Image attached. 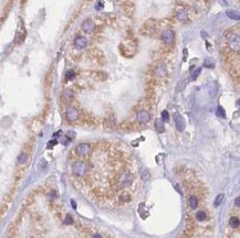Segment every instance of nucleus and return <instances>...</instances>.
Here are the masks:
<instances>
[{"label":"nucleus","mask_w":240,"mask_h":238,"mask_svg":"<svg viewBox=\"0 0 240 238\" xmlns=\"http://www.w3.org/2000/svg\"><path fill=\"white\" fill-rule=\"evenodd\" d=\"M90 169V166L88 162L83 160H77L74 161L71 166V171L74 177L77 179H83L88 174Z\"/></svg>","instance_id":"obj_1"},{"label":"nucleus","mask_w":240,"mask_h":238,"mask_svg":"<svg viewBox=\"0 0 240 238\" xmlns=\"http://www.w3.org/2000/svg\"><path fill=\"white\" fill-rule=\"evenodd\" d=\"M228 44L230 50L234 52L240 51V35L238 34H231L228 39Z\"/></svg>","instance_id":"obj_2"},{"label":"nucleus","mask_w":240,"mask_h":238,"mask_svg":"<svg viewBox=\"0 0 240 238\" xmlns=\"http://www.w3.org/2000/svg\"><path fill=\"white\" fill-rule=\"evenodd\" d=\"M154 75L156 77L163 78L167 75V66L164 62H158L154 68Z\"/></svg>","instance_id":"obj_3"},{"label":"nucleus","mask_w":240,"mask_h":238,"mask_svg":"<svg viewBox=\"0 0 240 238\" xmlns=\"http://www.w3.org/2000/svg\"><path fill=\"white\" fill-rule=\"evenodd\" d=\"M91 152V146L89 143H79L75 147V153L78 157H86Z\"/></svg>","instance_id":"obj_4"},{"label":"nucleus","mask_w":240,"mask_h":238,"mask_svg":"<svg viewBox=\"0 0 240 238\" xmlns=\"http://www.w3.org/2000/svg\"><path fill=\"white\" fill-rule=\"evenodd\" d=\"M161 38H162V41L165 43V44H172L175 40V32L173 30H164L161 34Z\"/></svg>","instance_id":"obj_5"},{"label":"nucleus","mask_w":240,"mask_h":238,"mask_svg":"<svg viewBox=\"0 0 240 238\" xmlns=\"http://www.w3.org/2000/svg\"><path fill=\"white\" fill-rule=\"evenodd\" d=\"M80 118V112H79L78 108L74 106H70L67 109V119L69 121H77Z\"/></svg>","instance_id":"obj_6"},{"label":"nucleus","mask_w":240,"mask_h":238,"mask_svg":"<svg viewBox=\"0 0 240 238\" xmlns=\"http://www.w3.org/2000/svg\"><path fill=\"white\" fill-rule=\"evenodd\" d=\"M151 120V115L150 112L146 110H141L137 115H136V122L140 125H144Z\"/></svg>","instance_id":"obj_7"},{"label":"nucleus","mask_w":240,"mask_h":238,"mask_svg":"<svg viewBox=\"0 0 240 238\" xmlns=\"http://www.w3.org/2000/svg\"><path fill=\"white\" fill-rule=\"evenodd\" d=\"M74 48L77 49V50H83V49H85L86 48V45H88V40H86V38L85 37H82V35H79V37H77L75 39H74Z\"/></svg>","instance_id":"obj_8"},{"label":"nucleus","mask_w":240,"mask_h":238,"mask_svg":"<svg viewBox=\"0 0 240 238\" xmlns=\"http://www.w3.org/2000/svg\"><path fill=\"white\" fill-rule=\"evenodd\" d=\"M174 120H175V126H176V129L178 130L179 132L184 131L185 130V120H184V118L180 116L179 114L175 112V115H174Z\"/></svg>","instance_id":"obj_9"},{"label":"nucleus","mask_w":240,"mask_h":238,"mask_svg":"<svg viewBox=\"0 0 240 238\" xmlns=\"http://www.w3.org/2000/svg\"><path fill=\"white\" fill-rule=\"evenodd\" d=\"M95 29L94 22L91 20V19H86L84 20L82 23V30H83L85 33H92Z\"/></svg>","instance_id":"obj_10"},{"label":"nucleus","mask_w":240,"mask_h":238,"mask_svg":"<svg viewBox=\"0 0 240 238\" xmlns=\"http://www.w3.org/2000/svg\"><path fill=\"white\" fill-rule=\"evenodd\" d=\"M62 98H63V100H65V101H71V100L74 98V93H73L72 89L70 88H65L64 90H63V93H62Z\"/></svg>","instance_id":"obj_11"},{"label":"nucleus","mask_w":240,"mask_h":238,"mask_svg":"<svg viewBox=\"0 0 240 238\" xmlns=\"http://www.w3.org/2000/svg\"><path fill=\"white\" fill-rule=\"evenodd\" d=\"M122 8H123V11L126 16H129V17L133 16V13H134V5L133 3H129V2L124 3Z\"/></svg>","instance_id":"obj_12"},{"label":"nucleus","mask_w":240,"mask_h":238,"mask_svg":"<svg viewBox=\"0 0 240 238\" xmlns=\"http://www.w3.org/2000/svg\"><path fill=\"white\" fill-rule=\"evenodd\" d=\"M188 204H189V206L193 208V210H195V208L198 207L199 199H198V197H197L196 195H190L189 199H188Z\"/></svg>","instance_id":"obj_13"},{"label":"nucleus","mask_w":240,"mask_h":238,"mask_svg":"<svg viewBox=\"0 0 240 238\" xmlns=\"http://www.w3.org/2000/svg\"><path fill=\"white\" fill-rule=\"evenodd\" d=\"M176 18L178 19L179 21L184 22L188 19V13L185 11V10H179V11L176 12Z\"/></svg>","instance_id":"obj_14"},{"label":"nucleus","mask_w":240,"mask_h":238,"mask_svg":"<svg viewBox=\"0 0 240 238\" xmlns=\"http://www.w3.org/2000/svg\"><path fill=\"white\" fill-rule=\"evenodd\" d=\"M24 39H26V31H24V29H23L21 32L18 31L17 37H16V42H17V44H21L23 41H24Z\"/></svg>","instance_id":"obj_15"},{"label":"nucleus","mask_w":240,"mask_h":238,"mask_svg":"<svg viewBox=\"0 0 240 238\" xmlns=\"http://www.w3.org/2000/svg\"><path fill=\"white\" fill-rule=\"evenodd\" d=\"M226 13H227V16H228L230 19H234V20H240V12L236 11V10H228Z\"/></svg>","instance_id":"obj_16"},{"label":"nucleus","mask_w":240,"mask_h":238,"mask_svg":"<svg viewBox=\"0 0 240 238\" xmlns=\"http://www.w3.org/2000/svg\"><path fill=\"white\" fill-rule=\"evenodd\" d=\"M196 219L198 221H204L207 219V214L206 212H204V210H198L197 213H196Z\"/></svg>","instance_id":"obj_17"},{"label":"nucleus","mask_w":240,"mask_h":238,"mask_svg":"<svg viewBox=\"0 0 240 238\" xmlns=\"http://www.w3.org/2000/svg\"><path fill=\"white\" fill-rule=\"evenodd\" d=\"M229 225L232 227V228H237V227L240 225V219L238 217L234 216V217H231V218L229 219Z\"/></svg>","instance_id":"obj_18"},{"label":"nucleus","mask_w":240,"mask_h":238,"mask_svg":"<svg viewBox=\"0 0 240 238\" xmlns=\"http://www.w3.org/2000/svg\"><path fill=\"white\" fill-rule=\"evenodd\" d=\"M155 128H156V130L159 133L164 132L165 128H164V125H163V120H158V119H156V121H155Z\"/></svg>","instance_id":"obj_19"},{"label":"nucleus","mask_w":240,"mask_h":238,"mask_svg":"<svg viewBox=\"0 0 240 238\" xmlns=\"http://www.w3.org/2000/svg\"><path fill=\"white\" fill-rule=\"evenodd\" d=\"M204 66L207 67V68H212L215 66V62H214L212 59H206L204 61Z\"/></svg>","instance_id":"obj_20"},{"label":"nucleus","mask_w":240,"mask_h":238,"mask_svg":"<svg viewBox=\"0 0 240 238\" xmlns=\"http://www.w3.org/2000/svg\"><path fill=\"white\" fill-rule=\"evenodd\" d=\"M27 161H28V155H27V153H24V152L21 153V155L18 157V162H19V163H21V164H24Z\"/></svg>","instance_id":"obj_21"},{"label":"nucleus","mask_w":240,"mask_h":238,"mask_svg":"<svg viewBox=\"0 0 240 238\" xmlns=\"http://www.w3.org/2000/svg\"><path fill=\"white\" fill-rule=\"evenodd\" d=\"M75 76H77L75 72H74L73 70H70V71H67V74H65V79H67V81H71V79H73Z\"/></svg>","instance_id":"obj_22"},{"label":"nucleus","mask_w":240,"mask_h":238,"mask_svg":"<svg viewBox=\"0 0 240 238\" xmlns=\"http://www.w3.org/2000/svg\"><path fill=\"white\" fill-rule=\"evenodd\" d=\"M223 194H219L217 197H216V199H215V202H214V205L217 207V206H219L220 205V203L223 202Z\"/></svg>","instance_id":"obj_23"},{"label":"nucleus","mask_w":240,"mask_h":238,"mask_svg":"<svg viewBox=\"0 0 240 238\" xmlns=\"http://www.w3.org/2000/svg\"><path fill=\"white\" fill-rule=\"evenodd\" d=\"M162 120L163 122H167L169 120V114L167 110H164L162 112Z\"/></svg>","instance_id":"obj_24"},{"label":"nucleus","mask_w":240,"mask_h":238,"mask_svg":"<svg viewBox=\"0 0 240 238\" xmlns=\"http://www.w3.org/2000/svg\"><path fill=\"white\" fill-rule=\"evenodd\" d=\"M217 115L219 117H221V118H225V117H226V114H225V110H223V107L219 106V107L217 108Z\"/></svg>","instance_id":"obj_25"},{"label":"nucleus","mask_w":240,"mask_h":238,"mask_svg":"<svg viewBox=\"0 0 240 238\" xmlns=\"http://www.w3.org/2000/svg\"><path fill=\"white\" fill-rule=\"evenodd\" d=\"M200 72H201V67H198L195 72H193V74H191V79H196V78L198 77V75L200 74Z\"/></svg>","instance_id":"obj_26"},{"label":"nucleus","mask_w":240,"mask_h":238,"mask_svg":"<svg viewBox=\"0 0 240 238\" xmlns=\"http://www.w3.org/2000/svg\"><path fill=\"white\" fill-rule=\"evenodd\" d=\"M148 177H150V173L146 171V170L143 171V173H142V179H143V180H147Z\"/></svg>","instance_id":"obj_27"},{"label":"nucleus","mask_w":240,"mask_h":238,"mask_svg":"<svg viewBox=\"0 0 240 238\" xmlns=\"http://www.w3.org/2000/svg\"><path fill=\"white\" fill-rule=\"evenodd\" d=\"M74 136H75V133L73 132V131H69V132L67 133V137L70 139H73L74 138Z\"/></svg>","instance_id":"obj_28"},{"label":"nucleus","mask_w":240,"mask_h":238,"mask_svg":"<svg viewBox=\"0 0 240 238\" xmlns=\"http://www.w3.org/2000/svg\"><path fill=\"white\" fill-rule=\"evenodd\" d=\"M54 144H56V140H52V141H49V143H48V148H52Z\"/></svg>","instance_id":"obj_29"},{"label":"nucleus","mask_w":240,"mask_h":238,"mask_svg":"<svg viewBox=\"0 0 240 238\" xmlns=\"http://www.w3.org/2000/svg\"><path fill=\"white\" fill-rule=\"evenodd\" d=\"M234 204L237 205V206H240V196H238V197L236 199V201H234Z\"/></svg>","instance_id":"obj_30"},{"label":"nucleus","mask_w":240,"mask_h":238,"mask_svg":"<svg viewBox=\"0 0 240 238\" xmlns=\"http://www.w3.org/2000/svg\"><path fill=\"white\" fill-rule=\"evenodd\" d=\"M92 238H103V237H102V235H100V234H94V235L92 236Z\"/></svg>","instance_id":"obj_31"},{"label":"nucleus","mask_w":240,"mask_h":238,"mask_svg":"<svg viewBox=\"0 0 240 238\" xmlns=\"http://www.w3.org/2000/svg\"><path fill=\"white\" fill-rule=\"evenodd\" d=\"M218 1H219V2H220V3H221V5H223V7H226V6H227V2H226L225 0H218Z\"/></svg>","instance_id":"obj_32"},{"label":"nucleus","mask_w":240,"mask_h":238,"mask_svg":"<svg viewBox=\"0 0 240 238\" xmlns=\"http://www.w3.org/2000/svg\"><path fill=\"white\" fill-rule=\"evenodd\" d=\"M101 8H102V2H99L96 6V10H101Z\"/></svg>","instance_id":"obj_33"},{"label":"nucleus","mask_w":240,"mask_h":238,"mask_svg":"<svg viewBox=\"0 0 240 238\" xmlns=\"http://www.w3.org/2000/svg\"><path fill=\"white\" fill-rule=\"evenodd\" d=\"M71 203H72V206H73V208H77V205H75V202H74V201H71Z\"/></svg>","instance_id":"obj_34"},{"label":"nucleus","mask_w":240,"mask_h":238,"mask_svg":"<svg viewBox=\"0 0 240 238\" xmlns=\"http://www.w3.org/2000/svg\"><path fill=\"white\" fill-rule=\"evenodd\" d=\"M238 105H239V106H240V99H239V100H238Z\"/></svg>","instance_id":"obj_35"}]
</instances>
